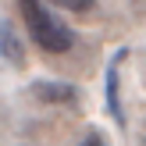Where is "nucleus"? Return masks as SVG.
Here are the masks:
<instances>
[{
  "mask_svg": "<svg viewBox=\"0 0 146 146\" xmlns=\"http://www.w3.org/2000/svg\"><path fill=\"white\" fill-rule=\"evenodd\" d=\"M18 7H21V21H25L29 36L36 39V46H39L43 54H68L71 50L75 32H71L68 25H61V21L43 7V0H18Z\"/></svg>",
  "mask_w": 146,
  "mask_h": 146,
  "instance_id": "1",
  "label": "nucleus"
},
{
  "mask_svg": "<svg viewBox=\"0 0 146 146\" xmlns=\"http://www.w3.org/2000/svg\"><path fill=\"white\" fill-rule=\"evenodd\" d=\"M128 57V50L121 46L118 54L107 61V75H104V96H107V111H111L114 125H125V107H121V86H118V75H121V61Z\"/></svg>",
  "mask_w": 146,
  "mask_h": 146,
  "instance_id": "2",
  "label": "nucleus"
},
{
  "mask_svg": "<svg viewBox=\"0 0 146 146\" xmlns=\"http://www.w3.org/2000/svg\"><path fill=\"white\" fill-rule=\"evenodd\" d=\"M29 93H32V100H39V104H61V107H75V104H78V89L68 86V82L39 78V82L29 86Z\"/></svg>",
  "mask_w": 146,
  "mask_h": 146,
  "instance_id": "3",
  "label": "nucleus"
},
{
  "mask_svg": "<svg viewBox=\"0 0 146 146\" xmlns=\"http://www.w3.org/2000/svg\"><path fill=\"white\" fill-rule=\"evenodd\" d=\"M0 57H4L11 68H25V64H29L25 43H21V36L14 32L11 21H0Z\"/></svg>",
  "mask_w": 146,
  "mask_h": 146,
  "instance_id": "4",
  "label": "nucleus"
},
{
  "mask_svg": "<svg viewBox=\"0 0 146 146\" xmlns=\"http://www.w3.org/2000/svg\"><path fill=\"white\" fill-rule=\"evenodd\" d=\"M50 4H57V7H64V11H89L96 0H50Z\"/></svg>",
  "mask_w": 146,
  "mask_h": 146,
  "instance_id": "5",
  "label": "nucleus"
},
{
  "mask_svg": "<svg viewBox=\"0 0 146 146\" xmlns=\"http://www.w3.org/2000/svg\"><path fill=\"white\" fill-rule=\"evenodd\" d=\"M78 146H107L104 139H100V135H89V139H82V143H78Z\"/></svg>",
  "mask_w": 146,
  "mask_h": 146,
  "instance_id": "6",
  "label": "nucleus"
}]
</instances>
